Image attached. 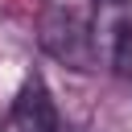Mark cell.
I'll return each mask as SVG.
<instances>
[{"label":"cell","instance_id":"6da1fadb","mask_svg":"<svg viewBox=\"0 0 132 132\" xmlns=\"http://www.w3.org/2000/svg\"><path fill=\"white\" fill-rule=\"evenodd\" d=\"M37 41H41V50H45L50 58H58V62L70 66V70H91V66L99 62L91 25H87L78 12H70V8H50V12L41 16Z\"/></svg>","mask_w":132,"mask_h":132},{"label":"cell","instance_id":"3957f363","mask_svg":"<svg viewBox=\"0 0 132 132\" xmlns=\"http://www.w3.org/2000/svg\"><path fill=\"white\" fill-rule=\"evenodd\" d=\"M66 132H70V128H66Z\"/></svg>","mask_w":132,"mask_h":132},{"label":"cell","instance_id":"7a4b0ae2","mask_svg":"<svg viewBox=\"0 0 132 132\" xmlns=\"http://www.w3.org/2000/svg\"><path fill=\"white\" fill-rule=\"evenodd\" d=\"M0 132H62L58 107H54V99H50V91H45L41 78H29L16 91V99H12Z\"/></svg>","mask_w":132,"mask_h":132}]
</instances>
